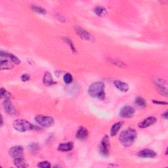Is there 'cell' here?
<instances>
[{
    "label": "cell",
    "mask_w": 168,
    "mask_h": 168,
    "mask_svg": "<svg viewBox=\"0 0 168 168\" xmlns=\"http://www.w3.org/2000/svg\"><path fill=\"white\" fill-rule=\"evenodd\" d=\"M23 152L24 149L21 146H15L9 150V154L13 159H16L23 158Z\"/></svg>",
    "instance_id": "obj_9"
},
{
    "label": "cell",
    "mask_w": 168,
    "mask_h": 168,
    "mask_svg": "<svg viewBox=\"0 0 168 168\" xmlns=\"http://www.w3.org/2000/svg\"><path fill=\"white\" fill-rule=\"evenodd\" d=\"M135 103L136 104V105H137V107H140V108H144L147 105L146 101L144 100L143 98L140 97H137L135 98Z\"/></svg>",
    "instance_id": "obj_21"
},
{
    "label": "cell",
    "mask_w": 168,
    "mask_h": 168,
    "mask_svg": "<svg viewBox=\"0 0 168 168\" xmlns=\"http://www.w3.org/2000/svg\"><path fill=\"white\" fill-rule=\"evenodd\" d=\"M7 93V92L6 91V90H5V89L2 88L1 89H0V96H1L2 98L6 96Z\"/></svg>",
    "instance_id": "obj_27"
},
{
    "label": "cell",
    "mask_w": 168,
    "mask_h": 168,
    "mask_svg": "<svg viewBox=\"0 0 168 168\" xmlns=\"http://www.w3.org/2000/svg\"><path fill=\"white\" fill-rule=\"evenodd\" d=\"M20 60L14 55L1 51L0 55V63L2 70H10L13 68L15 65H19Z\"/></svg>",
    "instance_id": "obj_1"
},
{
    "label": "cell",
    "mask_w": 168,
    "mask_h": 168,
    "mask_svg": "<svg viewBox=\"0 0 168 168\" xmlns=\"http://www.w3.org/2000/svg\"><path fill=\"white\" fill-rule=\"evenodd\" d=\"M39 149V145L36 143H32L30 144L28 147V150H30V152H36L38 151Z\"/></svg>",
    "instance_id": "obj_23"
},
{
    "label": "cell",
    "mask_w": 168,
    "mask_h": 168,
    "mask_svg": "<svg viewBox=\"0 0 168 168\" xmlns=\"http://www.w3.org/2000/svg\"><path fill=\"white\" fill-rule=\"evenodd\" d=\"M154 82L157 90L161 95L165 97L167 96V88L166 81L159 78H156L154 79Z\"/></svg>",
    "instance_id": "obj_5"
},
{
    "label": "cell",
    "mask_w": 168,
    "mask_h": 168,
    "mask_svg": "<svg viewBox=\"0 0 168 168\" xmlns=\"http://www.w3.org/2000/svg\"><path fill=\"white\" fill-rule=\"evenodd\" d=\"M138 156L141 158H154L156 156V153L152 150L144 149V150H141V151L138 153Z\"/></svg>",
    "instance_id": "obj_12"
},
{
    "label": "cell",
    "mask_w": 168,
    "mask_h": 168,
    "mask_svg": "<svg viewBox=\"0 0 168 168\" xmlns=\"http://www.w3.org/2000/svg\"><path fill=\"white\" fill-rule=\"evenodd\" d=\"M105 85L100 82L92 84L88 89V93L91 97L97 98L100 100H103L105 97Z\"/></svg>",
    "instance_id": "obj_3"
},
{
    "label": "cell",
    "mask_w": 168,
    "mask_h": 168,
    "mask_svg": "<svg viewBox=\"0 0 168 168\" xmlns=\"http://www.w3.org/2000/svg\"><path fill=\"white\" fill-rule=\"evenodd\" d=\"M13 126L14 129L19 132H25L29 130H32L34 128V125L29 121L22 119L15 120L13 124Z\"/></svg>",
    "instance_id": "obj_4"
},
{
    "label": "cell",
    "mask_w": 168,
    "mask_h": 168,
    "mask_svg": "<svg viewBox=\"0 0 168 168\" xmlns=\"http://www.w3.org/2000/svg\"><path fill=\"white\" fill-rule=\"evenodd\" d=\"M43 84L46 86H50L55 84L56 82L53 80V77H52L50 72H45L44 76H43Z\"/></svg>",
    "instance_id": "obj_17"
},
{
    "label": "cell",
    "mask_w": 168,
    "mask_h": 168,
    "mask_svg": "<svg viewBox=\"0 0 168 168\" xmlns=\"http://www.w3.org/2000/svg\"><path fill=\"white\" fill-rule=\"evenodd\" d=\"M135 114V109L130 106H125L120 110V116L121 118H129Z\"/></svg>",
    "instance_id": "obj_10"
},
{
    "label": "cell",
    "mask_w": 168,
    "mask_h": 168,
    "mask_svg": "<svg viewBox=\"0 0 168 168\" xmlns=\"http://www.w3.org/2000/svg\"><path fill=\"white\" fill-rule=\"evenodd\" d=\"M88 131L84 127H81L76 133V138L79 140L84 141L88 138Z\"/></svg>",
    "instance_id": "obj_13"
},
{
    "label": "cell",
    "mask_w": 168,
    "mask_h": 168,
    "mask_svg": "<svg viewBox=\"0 0 168 168\" xmlns=\"http://www.w3.org/2000/svg\"><path fill=\"white\" fill-rule=\"evenodd\" d=\"M21 79L23 81V82H26V81H28L29 79H30V76H29L28 74H25L22 76Z\"/></svg>",
    "instance_id": "obj_28"
},
{
    "label": "cell",
    "mask_w": 168,
    "mask_h": 168,
    "mask_svg": "<svg viewBox=\"0 0 168 168\" xmlns=\"http://www.w3.org/2000/svg\"><path fill=\"white\" fill-rule=\"evenodd\" d=\"M114 85L119 91L122 92H126L129 90V85L127 84L120 82V81H115L114 82Z\"/></svg>",
    "instance_id": "obj_16"
},
{
    "label": "cell",
    "mask_w": 168,
    "mask_h": 168,
    "mask_svg": "<svg viewBox=\"0 0 168 168\" xmlns=\"http://www.w3.org/2000/svg\"><path fill=\"white\" fill-rule=\"evenodd\" d=\"M38 166L39 167H41V168H49V167H51V164L49 161H44L39 162Z\"/></svg>",
    "instance_id": "obj_25"
},
{
    "label": "cell",
    "mask_w": 168,
    "mask_h": 168,
    "mask_svg": "<svg viewBox=\"0 0 168 168\" xmlns=\"http://www.w3.org/2000/svg\"><path fill=\"white\" fill-rule=\"evenodd\" d=\"M109 148L110 143L108 137V136H105L103 138L99 145V152L102 156H105V157H107L109 154Z\"/></svg>",
    "instance_id": "obj_7"
},
{
    "label": "cell",
    "mask_w": 168,
    "mask_h": 168,
    "mask_svg": "<svg viewBox=\"0 0 168 168\" xmlns=\"http://www.w3.org/2000/svg\"><path fill=\"white\" fill-rule=\"evenodd\" d=\"M64 81L67 84H70L72 82V76L70 74H66L64 76Z\"/></svg>",
    "instance_id": "obj_24"
},
{
    "label": "cell",
    "mask_w": 168,
    "mask_h": 168,
    "mask_svg": "<svg viewBox=\"0 0 168 168\" xmlns=\"http://www.w3.org/2000/svg\"><path fill=\"white\" fill-rule=\"evenodd\" d=\"M156 121V119L154 117H148L146 119H144L143 121L138 124V127L140 128H146L150 125H153Z\"/></svg>",
    "instance_id": "obj_14"
},
{
    "label": "cell",
    "mask_w": 168,
    "mask_h": 168,
    "mask_svg": "<svg viewBox=\"0 0 168 168\" xmlns=\"http://www.w3.org/2000/svg\"><path fill=\"white\" fill-rule=\"evenodd\" d=\"M14 164L16 167H19V168L26 167L28 166L26 163V161H25L24 158H23L14 159Z\"/></svg>",
    "instance_id": "obj_19"
},
{
    "label": "cell",
    "mask_w": 168,
    "mask_h": 168,
    "mask_svg": "<svg viewBox=\"0 0 168 168\" xmlns=\"http://www.w3.org/2000/svg\"><path fill=\"white\" fill-rule=\"evenodd\" d=\"M167 116H168V114H167V111H166L163 114H162V116H163L166 120H167Z\"/></svg>",
    "instance_id": "obj_31"
},
{
    "label": "cell",
    "mask_w": 168,
    "mask_h": 168,
    "mask_svg": "<svg viewBox=\"0 0 168 168\" xmlns=\"http://www.w3.org/2000/svg\"><path fill=\"white\" fill-rule=\"evenodd\" d=\"M36 122L42 127H49L54 124V120L49 116H44L42 115H38L35 118Z\"/></svg>",
    "instance_id": "obj_6"
},
{
    "label": "cell",
    "mask_w": 168,
    "mask_h": 168,
    "mask_svg": "<svg viewBox=\"0 0 168 168\" xmlns=\"http://www.w3.org/2000/svg\"><path fill=\"white\" fill-rule=\"evenodd\" d=\"M57 16V19L59 20H60L61 22H65V17H64L63 16L60 15L59 14H58V15H57V16Z\"/></svg>",
    "instance_id": "obj_29"
},
{
    "label": "cell",
    "mask_w": 168,
    "mask_h": 168,
    "mask_svg": "<svg viewBox=\"0 0 168 168\" xmlns=\"http://www.w3.org/2000/svg\"><path fill=\"white\" fill-rule=\"evenodd\" d=\"M74 148V144L72 142H68L66 143L60 144L58 147V150L61 152H68L70 151Z\"/></svg>",
    "instance_id": "obj_15"
},
{
    "label": "cell",
    "mask_w": 168,
    "mask_h": 168,
    "mask_svg": "<svg viewBox=\"0 0 168 168\" xmlns=\"http://www.w3.org/2000/svg\"><path fill=\"white\" fill-rule=\"evenodd\" d=\"M3 117L2 116V124H1V126L3 125Z\"/></svg>",
    "instance_id": "obj_32"
},
{
    "label": "cell",
    "mask_w": 168,
    "mask_h": 168,
    "mask_svg": "<svg viewBox=\"0 0 168 168\" xmlns=\"http://www.w3.org/2000/svg\"><path fill=\"white\" fill-rule=\"evenodd\" d=\"M31 8L34 11V12L39 13L40 15H45L46 13V11L43 8L39 7V6H38V5H32L31 6Z\"/></svg>",
    "instance_id": "obj_22"
},
{
    "label": "cell",
    "mask_w": 168,
    "mask_h": 168,
    "mask_svg": "<svg viewBox=\"0 0 168 168\" xmlns=\"http://www.w3.org/2000/svg\"><path fill=\"white\" fill-rule=\"evenodd\" d=\"M122 124H123L122 122H117L112 125V128L111 129V135L112 137H114V135L117 134L118 131L121 128V125H122Z\"/></svg>",
    "instance_id": "obj_18"
},
{
    "label": "cell",
    "mask_w": 168,
    "mask_h": 168,
    "mask_svg": "<svg viewBox=\"0 0 168 168\" xmlns=\"http://www.w3.org/2000/svg\"><path fill=\"white\" fill-rule=\"evenodd\" d=\"M137 137V131L135 129L129 128L121 132L119 137V140L124 147H128L132 145L136 140Z\"/></svg>",
    "instance_id": "obj_2"
},
{
    "label": "cell",
    "mask_w": 168,
    "mask_h": 168,
    "mask_svg": "<svg viewBox=\"0 0 168 168\" xmlns=\"http://www.w3.org/2000/svg\"><path fill=\"white\" fill-rule=\"evenodd\" d=\"M94 12L98 16H105L107 15V9L102 6H98L94 9Z\"/></svg>",
    "instance_id": "obj_20"
},
{
    "label": "cell",
    "mask_w": 168,
    "mask_h": 168,
    "mask_svg": "<svg viewBox=\"0 0 168 168\" xmlns=\"http://www.w3.org/2000/svg\"><path fill=\"white\" fill-rule=\"evenodd\" d=\"M76 32L78 34V36L84 39L88 40V41H94V37L90 33L86 31L84 29L82 28L79 26H77L76 28Z\"/></svg>",
    "instance_id": "obj_11"
},
{
    "label": "cell",
    "mask_w": 168,
    "mask_h": 168,
    "mask_svg": "<svg viewBox=\"0 0 168 168\" xmlns=\"http://www.w3.org/2000/svg\"><path fill=\"white\" fill-rule=\"evenodd\" d=\"M153 102L156 103V104H158V105H167V102H160V101H153Z\"/></svg>",
    "instance_id": "obj_30"
},
{
    "label": "cell",
    "mask_w": 168,
    "mask_h": 168,
    "mask_svg": "<svg viewBox=\"0 0 168 168\" xmlns=\"http://www.w3.org/2000/svg\"><path fill=\"white\" fill-rule=\"evenodd\" d=\"M3 107L5 111L7 114L11 115L16 114V111L14 108L12 101H11V97H7L5 98V100L3 102Z\"/></svg>",
    "instance_id": "obj_8"
},
{
    "label": "cell",
    "mask_w": 168,
    "mask_h": 168,
    "mask_svg": "<svg viewBox=\"0 0 168 168\" xmlns=\"http://www.w3.org/2000/svg\"><path fill=\"white\" fill-rule=\"evenodd\" d=\"M64 39H65V42H66L68 44H69V45L70 46V48H71L72 50L73 51H75V48H74V46L73 45V43H72V42H71V40H70V39H69V38H64Z\"/></svg>",
    "instance_id": "obj_26"
}]
</instances>
